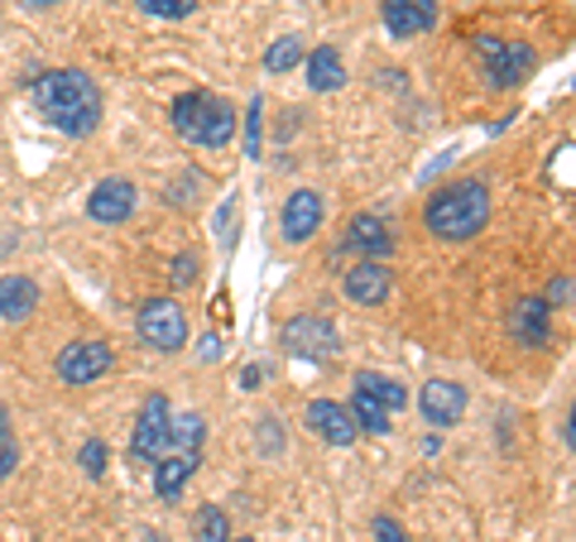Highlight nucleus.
I'll list each match as a JSON object with an SVG mask.
<instances>
[{
    "label": "nucleus",
    "instance_id": "obj_1",
    "mask_svg": "<svg viewBox=\"0 0 576 542\" xmlns=\"http://www.w3.org/2000/svg\"><path fill=\"white\" fill-rule=\"evenodd\" d=\"M29 92H34V106H39V115L53 130H63V135H72V140L96 135V125H101V92H96V82L86 78L82 68L39 72Z\"/></svg>",
    "mask_w": 576,
    "mask_h": 542
},
{
    "label": "nucleus",
    "instance_id": "obj_2",
    "mask_svg": "<svg viewBox=\"0 0 576 542\" xmlns=\"http://www.w3.org/2000/svg\"><path fill=\"white\" fill-rule=\"evenodd\" d=\"M485 222H490V193L481 178H461L452 187H442L423 207V226L438 241H471L485 231Z\"/></svg>",
    "mask_w": 576,
    "mask_h": 542
},
{
    "label": "nucleus",
    "instance_id": "obj_3",
    "mask_svg": "<svg viewBox=\"0 0 576 542\" xmlns=\"http://www.w3.org/2000/svg\"><path fill=\"white\" fill-rule=\"evenodd\" d=\"M168 121L187 144H197V150H222V144L236 135V111H230V101L212 96V92H183L168 106Z\"/></svg>",
    "mask_w": 576,
    "mask_h": 542
},
{
    "label": "nucleus",
    "instance_id": "obj_4",
    "mask_svg": "<svg viewBox=\"0 0 576 542\" xmlns=\"http://www.w3.org/2000/svg\"><path fill=\"white\" fill-rule=\"evenodd\" d=\"M475 58H481L490 86H500V92L518 86V82H524L528 72H533V63H538V53H533L528 43H518V39H495V34H481V39H475Z\"/></svg>",
    "mask_w": 576,
    "mask_h": 542
},
{
    "label": "nucleus",
    "instance_id": "obj_5",
    "mask_svg": "<svg viewBox=\"0 0 576 542\" xmlns=\"http://www.w3.org/2000/svg\"><path fill=\"white\" fill-rule=\"evenodd\" d=\"M168 422H173V408L164 393H150L135 418V437H130V466H150L168 457Z\"/></svg>",
    "mask_w": 576,
    "mask_h": 542
},
{
    "label": "nucleus",
    "instance_id": "obj_6",
    "mask_svg": "<svg viewBox=\"0 0 576 542\" xmlns=\"http://www.w3.org/2000/svg\"><path fill=\"white\" fill-rule=\"evenodd\" d=\"M140 341L158 350V356L183 350L187 346V313L173 298H150L140 307Z\"/></svg>",
    "mask_w": 576,
    "mask_h": 542
},
{
    "label": "nucleus",
    "instance_id": "obj_7",
    "mask_svg": "<svg viewBox=\"0 0 576 542\" xmlns=\"http://www.w3.org/2000/svg\"><path fill=\"white\" fill-rule=\"evenodd\" d=\"M284 350L288 356H298V360H331L341 350V331L331 327L327 317L302 313V317H294L284 327Z\"/></svg>",
    "mask_w": 576,
    "mask_h": 542
},
{
    "label": "nucleus",
    "instance_id": "obj_8",
    "mask_svg": "<svg viewBox=\"0 0 576 542\" xmlns=\"http://www.w3.org/2000/svg\"><path fill=\"white\" fill-rule=\"evenodd\" d=\"M111 365H115V356H111L106 341H72V346L58 350V379L72 385V389L96 385V379L106 375Z\"/></svg>",
    "mask_w": 576,
    "mask_h": 542
},
{
    "label": "nucleus",
    "instance_id": "obj_9",
    "mask_svg": "<svg viewBox=\"0 0 576 542\" xmlns=\"http://www.w3.org/2000/svg\"><path fill=\"white\" fill-rule=\"evenodd\" d=\"M135 202H140V193L130 178H101L92 187V197H86V216L101 226H121L135 216Z\"/></svg>",
    "mask_w": 576,
    "mask_h": 542
},
{
    "label": "nucleus",
    "instance_id": "obj_10",
    "mask_svg": "<svg viewBox=\"0 0 576 542\" xmlns=\"http://www.w3.org/2000/svg\"><path fill=\"white\" fill-rule=\"evenodd\" d=\"M279 226H284V241L288 245H308L317 236V226H322V197H317L312 187L288 193L284 212H279Z\"/></svg>",
    "mask_w": 576,
    "mask_h": 542
},
{
    "label": "nucleus",
    "instance_id": "obj_11",
    "mask_svg": "<svg viewBox=\"0 0 576 542\" xmlns=\"http://www.w3.org/2000/svg\"><path fill=\"white\" fill-rule=\"evenodd\" d=\"M418 408H423L428 428H456L461 413H466V389L452 385V379H432L418 393Z\"/></svg>",
    "mask_w": 576,
    "mask_h": 542
},
{
    "label": "nucleus",
    "instance_id": "obj_12",
    "mask_svg": "<svg viewBox=\"0 0 576 542\" xmlns=\"http://www.w3.org/2000/svg\"><path fill=\"white\" fill-rule=\"evenodd\" d=\"M394 288V269L380 265V259H360V265L346 269V298L360 307H380Z\"/></svg>",
    "mask_w": 576,
    "mask_h": 542
},
{
    "label": "nucleus",
    "instance_id": "obj_13",
    "mask_svg": "<svg viewBox=\"0 0 576 542\" xmlns=\"http://www.w3.org/2000/svg\"><path fill=\"white\" fill-rule=\"evenodd\" d=\"M308 428H312V437H322L327 447H351L356 442V418H351V408H341V403H331V399H312L308 403Z\"/></svg>",
    "mask_w": 576,
    "mask_h": 542
},
{
    "label": "nucleus",
    "instance_id": "obj_14",
    "mask_svg": "<svg viewBox=\"0 0 576 542\" xmlns=\"http://www.w3.org/2000/svg\"><path fill=\"white\" fill-rule=\"evenodd\" d=\"M341 250H351L360 259H384L389 250H394V231H389L380 216H351L346 222V236H341Z\"/></svg>",
    "mask_w": 576,
    "mask_h": 542
},
{
    "label": "nucleus",
    "instance_id": "obj_15",
    "mask_svg": "<svg viewBox=\"0 0 576 542\" xmlns=\"http://www.w3.org/2000/svg\"><path fill=\"white\" fill-rule=\"evenodd\" d=\"M510 331L524 346H547V336H553V307H547L543 298H518L514 317H510Z\"/></svg>",
    "mask_w": 576,
    "mask_h": 542
},
{
    "label": "nucleus",
    "instance_id": "obj_16",
    "mask_svg": "<svg viewBox=\"0 0 576 542\" xmlns=\"http://www.w3.org/2000/svg\"><path fill=\"white\" fill-rule=\"evenodd\" d=\"M39 313V284L29 274H0V317L29 321Z\"/></svg>",
    "mask_w": 576,
    "mask_h": 542
},
{
    "label": "nucleus",
    "instance_id": "obj_17",
    "mask_svg": "<svg viewBox=\"0 0 576 542\" xmlns=\"http://www.w3.org/2000/svg\"><path fill=\"white\" fill-rule=\"evenodd\" d=\"M197 461L202 457H178V451H168L164 461H154V494H158V500H178L183 485L197 471Z\"/></svg>",
    "mask_w": 576,
    "mask_h": 542
},
{
    "label": "nucleus",
    "instance_id": "obj_18",
    "mask_svg": "<svg viewBox=\"0 0 576 542\" xmlns=\"http://www.w3.org/2000/svg\"><path fill=\"white\" fill-rule=\"evenodd\" d=\"M308 86L312 92H337V86H346V63L331 43H322V49L308 58Z\"/></svg>",
    "mask_w": 576,
    "mask_h": 542
},
{
    "label": "nucleus",
    "instance_id": "obj_19",
    "mask_svg": "<svg viewBox=\"0 0 576 542\" xmlns=\"http://www.w3.org/2000/svg\"><path fill=\"white\" fill-rule=\"evenodd\" d=\"M356 389H360V393H370V399L380 403V408H389V413L409 408V389H403L399 379L380 375V370H360V375H356Z\"/></svg>",
    "mask_w": 576,
    "mask_h": 542
},
{
    "label": "nucleus",
    "instance_id": "obj_20",
    "mask_svg": "<svg viewBox=\"0 0 576 542\" xmlns=\"http://www.w3.org/2000/svg\"><path fill=\"white\" fill-rule=\"evenodd\" d=\"M202 442H207L202 413H178L168 422V451H178V457H202Z\"/></svg>",
    "mask_w": 576,
    "mask_h": 542
},
{
    "label": "nucleus",
    "instance_id": "obj_21",
    "mask_svg": "<svg viewBox=\"0 0 576 542\" xmlns=\"http://www.w3.org/2000/svg\"><path fill=\"white\" fill-rule=\"evenodd\" d=\"M351 418H356V428H366V432H374V437H384V432H394L389 428V408H380L370 399V393H351Z\"/></svg>",
    "mask_w": 576,
    "mask_h": 542
},
{
    "label": "nucleus",
    "instance_id": "obj_22",
    "mask_svg": "<svg viewBox=\"0 0 576 542\" xmlns=\"http://www.w3.org/2000/svg\"><path fill=\"white\" fill-rule=\"evenodd\" d=\"M380 14H384V29H389L394 39H413V34H423V20L413 14L409 0H384Z\"/></svg>",
    "mask_w": 576,
    "mask_h": 542
},
{
    "label": "nucleus",
    "instance_id": "obj_23",
    "mask_svg": "<svg viewBox=\"0 0 576 542\" xmlns=\"http://www.w3.org/2000/svg\"><path fill=\"white\" fill-rule=\"evenodd\" d=\"M230 538V523H226V509L207 504L202 514L193 519V542H226Z\"/></svg>",
    "mask_w": 576,
    "mask_h": 542
},
{
    "label": "nucleus",
    "instance_id": "obj_24",
    "mask_svg": "<svg viewBox=\"0 0 576 542\" xmlns=\"http://www.w3.org/2000/svg\"><path fill=\"white\" fill-rule=\"evenodd\" d=\"M298 63H302V43L294 34H284V39L269 43V53H265V68L269 72H288V68H298Z\"/></svg>",
    "mask_w": 576,
    "mask_h": 542
},
{
    "label": "nucleus",
    "instance_id": "obj_25",
    "mask_svg": "<svg viewBox=\"0 0 576 542\" xmlns=\"http://www.w3.org/2000/svg\"><path fill=\"white\" fill-rule=\"evenodd\" d=\"M78 461H82V471H86V475H92V480H101V475H106V461H111V451H106V442H82Z\"/></svg>",
    "mask_w": 576,
    "mask_h": 542
},
{
    "label": "nucleus",
    "instance_id": "obj_26",
    "mask_svg": "<svg viewBox=\"0 0 576 542\" xmlns=\"http://www.w3.org/2000/svg\"><path fill=\"white\" fill-rule=\"evenodd\" d=\"M144 14H164V20H183V14L197 10V0H140Z\"/></svg>",
    "mask_w": 576,
    "mask_h": 542
},
{
    "label": "nucleus",
    "instance_id": "obj_27",
    "mask_svg": "<svg viewBox=\"0 0 576 542\" xmlns=\"http://www.w3.org/2000/svg\"><path fill=\"white\" fill-rule=\"evenodd\" d=\"M259 115H265V101H250V121H245V154L259 158Z\"/></svg>",
    "mask_w": 576,
    "mask_h": 542
},
{
    "label": "nucleus",
    "instance_id": "obj_28",
    "mask_svg": "<svg viewBox=\"0 0 576 542\" xmlns=\"http://www.w3.org/2000/svg\"><path fill=\"white\" fill-rule=\"evenodd\" d=\"M173 284H178V288L197 284V255H178V259H173Z\"/></svg>",
    "mask_w": 576,
    "mask_h": 542
},
{
    "label": "nucleus",
    "instance_id": "obj_29",
    "mask_svg": "<svg viewBox=\"0 0 576 542\" xmlns=\"http://www.w3.org/2000/svg\"><path fill=\"white\" fill-rule=\"evenodd\" d=\"M374 538H380V542H409V533H403V529H399V523L389 519V514L374 519Z\"/></svg>",
    "mask_w": 576,
    "mask_h": 542
},
{
    "label": "nucleus",
    "instance_id": "obj_30",
    "mask_svg": "<svg viewBox=\"0 0 576 542\" xmlns=\"http://www.w3.org/2000/svg\"><path fill=\"white\" fill-rule=\"evenodd\" d=\"M14 466H20V447H14V437H0V480H6Z\"/></svg>",
    "mask_w": 576,
    "mask_h": 542
},
{
    "label": "nucleus",
    "instance_id": "obj_31",
    "mask_svg": "<svg viewBox=\"0 0 576 542\" xmlns=\"http://www.w3.org/2000/svg\"><path fill=\"white\" fill-rule=\"evenodd\" d=\"M567 298H572V284H567V278H553V284H547V293H543L547 307H557V303H567Z\"/></svg>",
    "mask_w": 576,
    "mask_h": 542
},
{
    "label": "nucleus",
    "instance_id": "obj_32",
    "mask_svg": "<svg viewBox=\"0 0 576 542\" xmlns=\"http://www.w3.org/2000/svg\"><path fill=\"white\" fill-rule=\"evenodd\" d=\"M409 6H413L418 20H423V29L438 24V0H409Z\"/></svg>",
    "mask_w": 576,
    "mask_h": 542
},
{
    "label": "nucleus",
    "instance_id": "obj_33",
    "mask_svg": "<svg viewBox=\"0 0 576 542\" xmlns=\"http://www.w3.org/2000/svg\"><path fill=\"white\" fill-rule=\"evenodd\" d=\"M197 356H202V360H207V365H212V360H222V336H212V331H207V336H202V346H197Z\"/></svg>",
    "mask_w": 576,
    "mask_h": 542
},
{
    "label": "nucleus",
    "instance_id": "obj_34",
    "mask_svg": "<svg viewBox=\"0 0 576 542\" xmlns=\"http://www.w3.org/2000/svg\"><path fill=\"white\" fill-rule=\"evenodd\" d=\"M230 216H236V197H226L222 202V216H216V231H222L226 241H230Z\"/></svg>",
    "mask_w": 576,
    "mask_h": 542
},
{
    "label": "nucleus",
    "instance_id": "obj_35",
    "mask_svg": "<svg viewBox=\"0 0 576 542\" xmlns=\"http://www.w3.org/2000/svg\"><path fill=\"white\" fill-rule=\"evenodd\" d=\"M562 437H567V447L576 451V403H572V413H567V432H562Z\"/></svg>",
    "mask_w": 576,
    "mask_h": 542
},
{
    "label": "nucleus",
    "instance_id": "obj_36",
    "mask_svg": "<svg viewBox=\"0 0 576 542\" xmlns=\"http://www.w3.org/2000/svg\"><path fill=\"white\" fill-rule=\"evenodd\" d=\"M240 385H245V389H255V385H259V370H255V365H250V370H240Z\"/></svg>",
    "mask_w": 576,
    "mask_h": 542
},
{
    "label": "nucleus",
    "instance_id": "obj_37",
    "mask_svg": "<svg viewBox=\"0 0 576 542\" xmlns=\"http://www.w3.org/2000/svg\"><path fill=\"white\" fill-rule=\"evenodd\" d=\"M20 6H29V10H49V6H58V0H20Z\"/></svg>",
    "mask_w": 576,
    "mask_h": 542
},
{
    "label": "nucleus",
    "instance_id": "obj_38",
    "mask_svg": "<svg viewBox=\"0 0 576 542\" xmlns=\"http://www.w3.org/2000/svg\"><path fill=\"white\" fill-rule=\"evenodd\" d=\"M0 437H10V418H6V403H0Z\"/></svg>",
    "mask_w": 576,
    "mask_h": 542
},
{
    "label": "nucleus",
    "instance_id": "obj_39",
    "mask_svg": "<svg viewBox=\"0 0 576 542\" xmlns=\"http://www.w3.org/2000/svg\"><path fill=\"white\" fill-rule=\"evenodd\" d=\"M144 542H164V538H158V533H144Z\"/></svg>",
    "mask_w": 576,
    "mask_h": 542
},
{
    "label": "nucleus",
    "instance_id": "obj_40",
    "mask_svg": "<svg viewBox=\"0 0 576 542\" xmlns=\"http://www.w3.org/2000/svg\"><path fill=\"white\" fill-rule=\"evenodd\" d=\"M226 542H255V538H226Z\"/></svg>",
    "mask_w": 576,
    "mask_h": 542
}]
</instances>
